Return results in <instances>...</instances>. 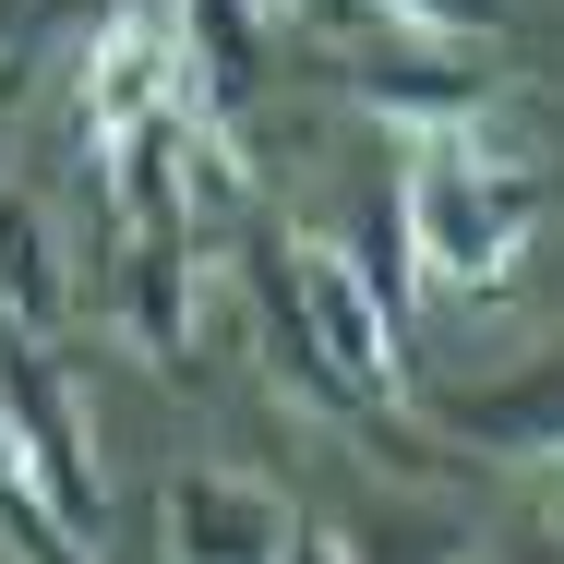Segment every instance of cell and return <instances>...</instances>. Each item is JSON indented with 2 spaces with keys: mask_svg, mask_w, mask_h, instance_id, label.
Segmentation results:
<instances>
[{
  "mask_svg": "<svg viewBox=\"0 0 564 564\" xmlns=\"http://www.w3.org/2000/svg\"><path fill=\"white\" fill-rule=\"evenodd\" d=\"M252 12H289V24H313V36H372L360 0H252Z\"/></svg>",
  "mask_w": 564,
  "mask_h": 564,
  "instance_id": "cell-13",
  "label": "cell"
},
{
  "mask_svg": "<svg viewBox=\"0 0 564 564\" xmlns=\"http://www.w3.org/2000/svg\"><path fill=\"white\" fill-rule=\"evenodd\" d=\"M181 24V120L252 169V109H264V12L252 0H169Z\"/></svg>",
  "mask_w": 564,
  "mask_h": 564,
  "instance_id": "cell-6",
  "label": "cell"
},
{
  "mask_svg": "<svg viewBox=\"0 0 564 564\" xmlns=\"http://www.w3.org/2000/svg\"><path fill=\"white\" fill-rule=\"evenodd\" d=\"M541 217H553V181H541L529 156H505L492 132H433V144H409L397 240H409L421 289H445V301H492V289L529 264Z\"/></svg>",
  "mask_w": 564,
  "mask_h": 564,
  "instance_id": "cell-1",
  "label": "cell"
},
{
  "mask_svg": "<svg viewBox=\"0 0 564 564\" xmlns=\"http://www.w3.org/2000/svg\"><path fill=\"white\" fill-rule=\"evenodd\" d=\"M0 325L12 337H48L73 325V276H61V240L36 217V193H0Z\"/></svg>",
  "mask_w": 564,
  "mask_h": 564,
  "instance_id": "cell-10",
  "label": "cell"
},
{
  "mask_svg": "<svg viewBox=\"0 0 564 564\" xmlns=\"http://www.w3.org/2000/svg\"><path fill=\"white\" fill-rule=\"evenodd\" d=\"M348 564H468L480 541L456 529V517H360V529H337Z\"/></svg>",
  "mask_w": 564,
  "mask_h": 564,
  "instance_id": "cell-11",
  "label": "cell"
},
{
  "mask_svg": "<svg viewBox=\"0 0 564 564\" xmlns=\"http://www.w3.org/2000/svg\"><path fill=\"white\" fill-rule=\"evenodd\" d=\"M156 529H169V564H289V541H301V517L264 480H217V468H181Z\"/></svg>",
  "mask_w": 564,
  "mask_h": 564,
  "instance_id": "cell-8",
  "label": "cell"
},
{
  "mask_svg": "<svg viewBox=\"0 0 564 564\" xmlns=\"http://www.w3.org/2000/svg\"><path fill=\"white\" fill-rule=\"evenodd\" d=\"M289 564H348V553H337V529H301V541H289Z\"/></svg>",
  "mask_w": 564,
  "mask_h": 564,
  "instance_id": "cell-15",
  "label": "cell"
},
{
  "mask_svg": "<svg viewBox=\"0 0 564 564\" xmlns=\"http://www.w3.org/2000/svg\"><path fill=\"white\" fill-rule=\"evenodd\" d=\"M337 97L372 120H397L409 144H433V132H492V61L480 48H445V36H360L337 61Z\"/></svg>",
  "mask_w": 564,
  "mask_h": 564,
  "instance_id": "cell-5",
  "label": "cell"
},
{
  "mask_svg": "<svg viewBox=\"0 0 564 564\" xmlns=\"http://www.w3.org/2000/svg\"><path fill=\"white\" fill-rule=\"evenodd\" d=\"M169 109H181V24H169V0L97 12V36H85V61H73V132H85V156L109 169L120 144L156 132Z\"/></svg>",
  "mask_w": 564,
  "mask_h": 564,
  "instance_id": "cell-4",
  "label": "cell"
},
{
  "mask_svg": "<svg viewBox=\"0 0 564 564\" xmlns=\"http://www.w3.org/2000/svg\"><path fill=\"white\" fill-rule=\"evenodd\" d=\"M468 564H564L553 529H529V541H505V553H468Z\"/></svg>",
  "mask_w": 564,
  "mask_h": 564,
  "instance_id": "cell-14",
  "label": "cell"
},
{
  "mask_svg": "<svg viewBox=\"0 0 564 564\" xmlns=\"http://www.w3.org/2000/svg\"><path fill=\"white\" fill-rule=\"evenodd\" d=\"M433 445L468 456H564V348L529 360V372H492V384H421L409 397Z\"/></svg>",
  "mask_w": 564,
  "mask_h": 564,
  "instance_id": "cell-7",
  "label": "cell"
},
{
  "mask_svg": "<svg viewBox=\"0 0 564 564\" xmlns=\"http://www.w3.org/2000/svg\"><path fill=\"white\" fill-rule=\"evenodd\" d=\"M384 36H445V48H492L517 24V0H360Z\"/></svg>",
  "mask_w": 564,
  "mask_h": 564,
  "instance_id": "cell-12",
  "label": "cell"
},
{
  "mask_svg": "<svg viewBox=\"0 0 564 564\" xmlns=\"http://www.w3.org/2000/svg\"><path fill=\"white\" fill-rule=\"evenodd\" d=\"M276 240V228H264ZM276 276H289V301H301V325H313V348H325V372H337L348 397L372 409V421H421L409 397H421V372H409V301L348 252V240H325V228H289L276 240Z\"/></svg>",
  "mask_w": 564,
  "mask_h": 564,
  "instance_id": "cell-2",
  "label": "cell"
},
{
  "mask_svg": "<svg viewBox=\"0 0 564 564\" xmlns=\"http://www.w3.org/2000/svg\"><path fill=\"white\" fill-rule=\"evenodd\" d=\"M0 433H12V456H24L36 505L97 553L109 492H97V456H85V421H73V372L48 360V337H12V325H0Z\"/></svg>",
  "mask_w": 564,
  "mask_h": 564,
  "instance_id": "cell-3",
  "label": "cell"
},
{
  "mask_svg": "<svg viewBox=\"0 0 564 564\" xmlns=\"http://www.w3.org/2000/svg\"><path fill=\"white\" fill-rule=\"evenodd\" d=\"M193 276H205V228H132L120 240V325L144 360H193Z\"/></svg>",
  "mask_w": 564,
  "mask_h": 564,
  "instance_id": "cell-9",
  "label": "cell"
}]
</instances>
